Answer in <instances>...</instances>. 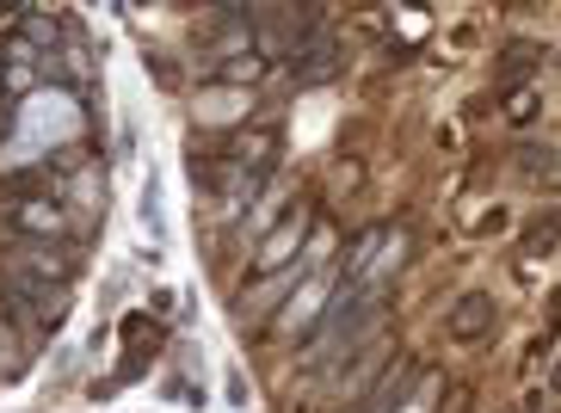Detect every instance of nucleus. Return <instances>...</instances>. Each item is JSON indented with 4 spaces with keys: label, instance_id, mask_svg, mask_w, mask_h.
I'll list each match as a JSON object with an SVG mask.
<instances>
[{
    "label": "nucleus",
    "instance_id": "f257e3e1",
    "mask_svg": "<svg viewBox=\"0 0 561 413\" xmlns=\"http://www.w3.org/2000/svg\"><path fill=\"white\" fill-rule=\"evenodd\" d=\"M377 333V302H370V284H346L340 297L321 309V321H314L309 346H302V364L309 370H328L333 358H346L352 346H364Z\"/></svg>",
    "mask_w": 561,
    "mask_h": 413
},
{
    "label": "nucleus",
    "instance_id": "f03ea898",
    "mask_svg": "<svg viewBox=\"0 0 561 413\" xmlns=\"http://www.w3.org/2000/svg\"><path fill=\"white\" fill-rule=\"evenodd\" d=\"M0 265H7L13 278L62 284L68 265H75V253H68V248H50V241H25V248H7V253H0Z\"/></svg>",
    "mask_w": 561,
    "mask_h": 413
},
{
    "label": "nucleus",
    "instance_id": "7ed1b4c3",
    "mask_svg": "<svg viewBox=\"0 0 561 413\" xmlns=\"http://www.w3.org/2000/svg\"><path fill=\"white\" fill-rule=\"evenodd\" d=\"M302 229H309V204H297V210L284 216V222H278V234H272V241L260 248V260H253V265H260V272L284 265V253H297V248H302Z\"/></svg>",
    "mask_w": 561,
    "mask_h": 413
},
{
    "label": "nucleus",
    "instance_id": "20e7f679",
    "mask_svg": "<svg viewBox=\"0 0 561 413\" xmlns=\"http://www.w3.org/2000/svg\"><path fill=\"white\" fill-rule=\"evenodd\" d=\"M229 161H234V167H248L253 180H260L265 167L278 161V130H265V124H260V130H248L241 142H229Z\"/></svg>",
    "mask_w": 561,
    "mask_h": 413
},
{
    "label": "nucleus",
    "instance_id": "39448f33",
    "mask_svg": "<svg viewBox=\"0 0 561 413\" xmlns=\"http://www.w3.org/2000/svg\"><path fill=\"white\" fill-rule=\"evenodd\" d=\"M488 328H494V302L488 297H462L457 309H450V333H457V340H481Z\"/></svg>",
    "mask_w": 561,
    "mask_h": 413
},
{
    "label": "nucleus",
    "instance_id": "423d86ee",
    "mask_svg": "<svg viewBox=\"0 0 561 413\" xmlns=\"http://www.w3.org/2000/svg\"><path fill=\"white\" fill-rule=\"evenodd\" d=\"M413 377H420V370H413V364H408V358H401V364H396V377H389V389H377V395L364 401V408H358V413H396V408H401V401H408V395H413Z\"/></svg>",
    "mask_w": 561,
    "mask_h": 413
},
{
    "label": "nucleus",
    "instance_id": "0eeeda50",
    "mask_svg": "<svg viewBox=\"0 0 561 413\" xmlns=\"http://www.w3.org/2000/svg\"><path fill=\"white\" fill-rule=\"evenodd\" d=\"M333 68H340V50H333V37H328V44H314L302 62H290V74H297V87H314V81H328Z\"/></svg>",
    "mask_w": 561,
    "mask_h": 413
},
{
    "label": "nucleus",
    "instance_id": "6e6552de",
    "mask_svg": "<svg viewBox=\"0 0 561 413\" xmlns=\"http://www.w3.org/2000/svg\"><path fill=\"white\" fill-rule=\"evenodd\" d=\"M382 358H389V340H382V346H370L358 364H352V370H340V377H333V389H340V395H358V389L370 382V370H377Z\"/></svg>",
    "mask_w": 561,
    "mask_h": 413
},
{
    "label": "nucleus",
    "instance_id": "1a4fd4ad",
    "mask_svg": "<svg viewBox=\"0 0 561 413\" xmlns=\"http://www.w3.org/2000/svg\"><path fill=\"white\" fill-rule=\"evenodd\" d=\"M19 222H25V229L37 234V241H50V234H62V210H56V204H19Z\"/></svg>",
    "mask_w": 561,
    "mask_h": 413
},
{
    "label": "nucleus",
    "instance_id": "9d476101",
    "mask_svg": "<svg viewBox=\"0 0 561 413\" xmlns=\"http://www.w3.org/2000/svg\"><path fill=\"white\" fill-rule=\"evenodd\" d=\"M506 112L518 117V124H525V117H537V93H512V100H506Z\"/></svg>",
    "mask_w": 561,
    "mask_h": 413
},
{
    "label": "nucleus",
    "instance_id": "9b49d317",
    "mask_svg": "<svg viewBox=\"0 0 561 413\" xmlns=\"http://www.w3.org/2000/svg\"><path fill=\"white\" fill-rule=\"evenodd\" d=\"M260 68H265L260 56H248V62H241V68H234V62L222 68V81H253V74H260Z\"/></svg>",
    "mask_w": 561,
    "mask_h": 413
}]
</instances>
